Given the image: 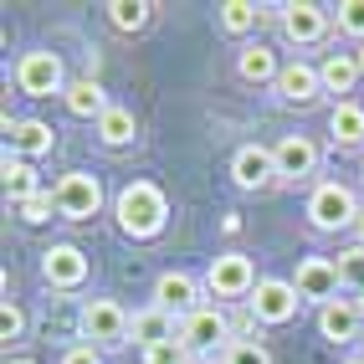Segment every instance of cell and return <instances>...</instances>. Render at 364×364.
Segmentation results:
<instances>
[{
    "instance_id": "obj_16",
    "label": "cell",
    "mask_w": 364,
    "mask_h": 364,
    "mask_svg": "<svg viewBox=\"0 0 364 364\" xmlns=\"http://www.w3.org/2000/svg\"><path fill=\"white\" fill-rule=\"evenodd\" d=\"M129 338L139 349H154V344H169V338H180V318L169 308L149 303V308H139L134 318H129Z\"/></svg>"
},
{
    "instance_id": "obj_29",
    "label": "cell",
    "mask_w": 364,
    "mask_h": 364,
    "mask_svg": "<svg viewBox=\"0 0 364 364\" xmlns=\"http://www.w3.org/2000/svg\"><path fill=\"white\" fill-rule=\"evenodd\" d=\"M52 210H57V196H52V190H41V196H31V200H21V205H16V215H21L26 226L52 221Z\"/></svg>"
},
{
    "instance_id": "obj_17",
    "label": "cell",
    "mask_w": 364,
    "mask_h": 364,
    "mask_svg": "<svg viewBox=\"0 0 364 364\" xmlns=\"http://www.w3.org/2000/svg\"><path fill=\"white\" fill-rule=\"evenodd\" d=\"M272 154H277V180H308L313 169H318V144L303 139V134H287L272 144Z\"/></svg>"
},
{
    "instance_id": "obj_2",
    "label": "cell",
    "mask_w": 364,
    "mask_h": 364,
    "mask_svg": "<svg viewBox=\"0 0 364 364\" xmlns=\"http://www.w3.org/2000/svg\"><path fill=\"white\" fill-rule=\"evenodd\" d=\"M359 215L364 210H359L349 185H338V180H318V185H313V196H308L313 231H349V226H359Z\"/></svg>"
},
{
    "instance_id": "obj_40",
    "label": "cell",
    "mask_w": 364,
    "mask_h": 364,
    "mask_svg": "<svg viewBox=\"0 0 364 364\" xmlns=\"http://www.w3.org/2000/svg\"><path fill=\"white\" fill-rule=\"evenodd\" d=\"M359 180H364V164H359Z\"/></svg>"
},
{
    "instance_id": "obj_19",
    "label": "cell",
    "mask_w": 364,
    "mask_h": 364,
    "mask_svg": "<svg viewBox=\"0 0 364 364\" xmlns=\"http://www.w3.org/2000/svg\"><path fill=\"white\" fill-rule=\"evenodd\" d=\"M62 103H67V113H72V118H87V124H98V118H103V113L113 108L98 77H77V82H67Z\"/></svg>"
},
{
    "instance_id": "obj_23",
    "label": "cell",
    "mask_w": 364,
    "mask_h": 364,
    "mask_svg": "<svg viewBox=\"0 0 364 364\" xmlns=\"http://www.w3.org/2000/svg\"><path fill=\"white\" fill-rule=\"evenodd\" d=\"M0 180H6V196H11V205L31 200V196H41L31 159H16V154H6V159H0Z\"/></svg>"
},
{
    "instance_id": "obj_26",
    "label": "cell",
    "mask_w": 364,
    "mask_h": 364,
    "mask_svg": "<svg viewBox=\"0 0 364 364\" xmlns=\"http://www.w3.org/2000/svg\"><path fill=\"white\" fill-rule=\"evenodd\" d=\"M262 16H267V11L252 6V0H226V6H215V21H221L226 36H247V31H257Z\"/></svg>"
},
{
    "instance_id": "obj_39",
    "label": "cell",
    "mask_w": 364,
    "mask_h": 364,
    "mask_svg": "<svg viewBox=\"0 0 364 364\" xmlns=\"http://www.w3.org/2000/svg\"><path fill=\"white\" fill-rule=\"evenodd\" d=\"M344 364H364V354H359V359H344Z\"/></svg>"
},
{
    "instance_id": "obj_31",
    "label": "cell",
    "mask_w": 364,
    "mask_h": 364,
    "mask_svg": "<svg viewBox=\"0 0 364 364\" xmlns=\"http://www.w3.org/2000/svg\"><path fill=\"white\" fill-rule=\"evenodd\" d=\"M139 364H190V354H185V344H180V338H169V344L144 349V354H139Z\"/></svg>"
},
{
    "instance_id": "obj_9",
    "label": "cell",
    "mask_w": 364,
    "mask_h": 364,
    "mask_svg": "<svg viewBox=\"0 0 364 364\" xmlns=\"http://www.w3.org/2000/svg\"><path fill=\"white\" fill-rule=\"evenodd\" d=\"M16 87L26 98H52V92H67V72L57 52H26L16 62Z\"/></svg>"
},
{
    "instance_id": "obj_3",
    "label": "cell",
    "mask_w": 364,
    "mask_h": 364,
    "mask_svg": "<svg viewBox=\"0 0 364 364\" xmlns=\"http://www.w3.org/2000/svg\"><path fill=\"white\" fill-rule=\"evenodd\" d=\"M57 196V215L62 221H92L103 210V180L87 175V169H67V175L52 185Z\"/></svg>"
},
{
    "instance_id": "obj_15",
    "label": "cell",
    "mask_w": 364,
    "mask_h": 364,
    "mask_svg": "<svg viewBox=\"0 0 364 364\" xmlns=\"http://www.w3.org/2000/svg\"><path fill=\"white\" fill-rule=\"evenodd\" d=\"M154 303L169 308L180 323L190 318V313L205 308V303H200V282L190 277V272H159V282H154Z\"/></svg>"
},
{
    "instance_id": "obj_35",
    "label": "cell",
    "mask_w": 364,
    "mask_h": 364,
    "mask_svg": "<svg viewBox=\"0 0 364 364\" xmlns=\"http://www.w3.org/2000/svg\"><path fill=\"white\" fill-rule=\"evenodd\" d=\"M354 308H359V318H364V293H359V298H354Z\"/></svg>"
},
{
    "instance_id": "obj_36",
    "label": "cell",
    "mask_w": 364,
    "mask_h": 364,
    "mask_svg": "<svg viewBox=\"0 0 364 364\" xmlns=\"http://www.w3.org/2000/svg\"><path fill=\"white\" fill-rule=\"evenodd\" d=\"M6 364H36V359H6Z\"/></svg>"
},
{
    "instance_id": "obj_30",
    "label": "cell",
    "mask_w": 364,
    "mask_h": 364,
    "mask_svg": "<svg viewBox=\"0 0 364 364\" xmlns=\"http://www.w3.org/2000/svg\"><path fill=\"white\" fill-rule=\"evenodd\" d=\"M221 364H272V354H267L257 338H236V344L221 354Z\"/></svg>"
},
{
    "instance_id": "obj_33",
    "label": "cell",
    "mask_w": 364,
    "mask_h": 364,
    "mask_svg": "<svg viewBox=\"0 0 364 364\" xmlns=\"http://www.w3.org/2000/svg\"><path fill=\"white\" fill-rule=\"evenodd\" d=\"M62 364H103V354L92 349V344H72V349L62 354Z\"/></svg>"
},
{
    "instance_id": "obj_37",
    "label": "cell",
    "mask_w": 364,
    "mask_h": 364,
    "mask_svg": "<svg viewBox=\"0 0 364 364\" xmlns=\"http://www.w3.org/2000/svg\"><path fill=\"white\" fill-rule=\"evenodd\" d=\"M354 57H359V72H364V46H359V52H354Z\"/></svg>"
},
{
    "instance_id": "obj_6",
    "label": "cell",
    "mask_w": 364,
    "mask_h": 364,
    "mask_svg": "<svg viewBox=\"0 0 364 364\" xmlns=\"http://www.w3.org/2000/svg\"><path fill=\"white\" fill-rule=\"evenodd\" d=\"M129 318L134 313H124L113 298H87L82 303V338L92 349H118V344H129Z\"/></svg>"
},
{
    "instance_id": "obj_25",
    "label": "cell",
    "mask_w": 364,
    "mask_h": 364,
    "mask_svg": "<svg viewBox=\"0 0 364 364\" xmlns=\"http://www.w3.org/2000/svg\"><path fill=\"white\" fill-rule=\"evenodd\" d=\"M103 11H108V26H113V31H124V36L144 31V26L154 21V6H149V0H108Z\"/></svg>"
},
{
    "instance_id": "obj_11",
    "label": "cell",
    "mask_w": 364,
    "mask_h": 364,
    "mask_svg": "<svg viewBox=\"0 0 364 364\" xmlns=\"http://www.w3.org/2000/svg\"><path fill=\"white\" fill-rule=\"evenodd\" d=\"M293 287H298V298L303 303H333L338 298V267L333 257H303L298 262V272H293Z\"/></svg>"
},
{
    "instance_id": "obj_14",
    "label": "cell",
    "mask_w": 364,
    "mask_h": 364,
    "mask_svg": "<svg viewBox=\"0 0 364 364\" xmlns=\"http://www.w3.org/2000/svg\"><path fill=\"white\" fill-rule=\"evenodd\" d=\"M277 98L282 103H293V108H308V103H318L323 98V77H318V67L313 62H282L277 72Z\"/></svg>"
},
{
    "instance_id": "obj_4",
    "label": "cell",
    "mask_w": 364,
    "mask_h": 364,
    "mask_svg": "<svg viewBox=\"0 0 364 364\" xmlns=\"http://www.w3.org/2000/svg\"><path fill=\"white\" fill-rule=\"evenodd\" d=\"M257 267L247 252H221V257H210L205 267V293L210 298H252L257 293Z\"/></svg>"
},
{
    "instance_id": "obj_13",
    "label": "cell",
    "mask_w": 364,
    "mask_h": 364,
    "mask_svg": "<svg viewBox=\"0 0 364 364\" xmlns=\"http://www.w3.org/2000/svg\"><path fill=\"white\" fill-rule=\"evenodd\" d=\"M231 180L241 190H267L277 185V154L267 149V144H241V149L231 154Z\"/></svg>"
},
{
    "instance_id": "obj_22",
    "label": "cell",
    "mask_w": 364,
    "mask_h": 364,
    "mask_svg": "<svg viewBox=\"0 0 364 364\" xmlns=\"http://www.w3.org/2000/svg\"><path fill=\"white\" fill-rule=\"evenodd\" d=\"M318 77H323V92H354V82L364 77V72H359L354 52H328L318 62Z\"/></svg>"
},
{
    "instance_id": "obj_32",
    "label": "cell",
    "mask_w": 364,
    "mask_h": 364,
    "mask_svg": "<svg viewBox=\"0 0 364 364\" xmlns=\"http://www.w3.org/2000/svg\"><path fill=\"white\" fill-rule=\"evenodd\" d=\"M21 333H26V313H21V303L6 298V308H0V338L11 344V338H21Z\"/></svg>"
},
{
    "instance_id": "obj_27",
    "label": "cell",
    "mask_w": 364,
    "mask_h": 364,
    "mask_svg": "<svg viewBox=\"0 0 364 364\" xmlns=\"http://www.w3.org/2000/svg\"><path fill=\"white\" fill-rule=\"evenodd\" d=\"M333 267H338V282H344V287L364 293V247H359V241L338 252V257H333Z\"/></svg>"
},
{
    "instance_id": "obj_5",
    "label": "cell",
    "mask_w": 364,
    "mask_h": 364,
    "mask_svg": "<svg viewBox=\"0 0 364 364\" xmlns=\"http://www.w3.org/2000/svg\"><path fill=\"white\" fill-rule=\"evenodd\" d=\"M247 308H252V318H257V323L282 328V323H293V318H298L303 298H298L293 277H262V282H257V293L247 298Z\"/></svg>"
},
{
    "instance_id": "obj_18",
    "label": "cell",
    "mask_w": 364,
    "mask_h": 364,
    "mask_svg": "<svg viewBox=\"0 0 364 364\" xmlns=\"http://www.w3.org/2000/svg\"><path fill=\"white\" fill-rule=\"evenodd\" d=\"M277 72H282V62H277L272 46L252 41V46H241V52H236V77H241V82H252V87H267V82H272V87H277Z\"/></svg>"
},
{
    "instance_id": "obj_12",
    "label": "cell",
    "mask_w": 364,
    "mask_h": 364,
    "mask_svg": "<svg viewBox=\"0 0 364 364\" xmlns=\"http://www.w3.org/2000/svg\"><path fill=\"white\" fill-rule=\"evenodd\" d=\"M57 149V129L41 118H6V154L16 159H41Z\"/></svg>"
},
{
    "instance_id": "obj_24",
    "label": "cell",
    "mask_w": 364,
    "mask_h": 364,
    "mask_svg": "<svg viewBox=\"0 0 364 364\" xmlns=\"http://www.w3.org/2000/svg\"><path fill=\"white\" fill-rule=\"evenodd\" d=\"M92 134H98L108 149H124V144H134V139H139V118H134L129 108H118V103H113V108L98 118V124H92Z\"/></svg>"
},
{
    "instance_id": "obj_1",
    "label": "cell",
    "mask_w": 364,
    "mask_h": 364,
    "mask_svg": "<svg viewBox=\"0 0 364 364\" xmlns=\"http://www.w3.org/2000/svg\"><path fill=\"white\" fill-rule=\"evenodd\" d=\"M113 215H118V231L124 236L149 241L169 221V200H164V190L154 180H129L124 190H118V200H113Z\"/></svg>"
},
{
    "instance_id": "obj_21",
    "label": "cell",
    "mask_w": 364,
    "mask_h": 364,
    "mask_svg": "<svg viewBox=\"0 0 364 364\" xmlns=\"http://www.w3.org/2000/svg\"><path fill=\"white\" fill-rule=\"evenodd\" d=\"M328 134H333L338 149H359L364 144V108L349 103V98H338L333 113H328Z\"/></svg>"
},
{
    "instance_id": "obj_7",
    "label": "cell",
    "mask_w": 364,
    "mask_h": 364,
    "mask_svg": "<svg viewBox=\"0 0 364 364\" xmlns=\"http://www.w3.org/2000/svg\"><path fill=\"white\" fill-rule=\"evenodd\" d=\"M180 344H185L190 359H205V354H215V349L226 354L236 338H231V323H226L221 308H200V313H190V318L180 323Z\"/></svg>"
},
{
    "instance_id": "obj_10",
    "label": "cell",
    "mask_w": 364,
    "mask_h": 364,
    "mask_svg": "<svg viewBox=\"0 0 364 364\" xmlns=\"http://www.w3.org/2000/svg\"><path fill=\"white\" fill-rule=\"evenodd\" d=\"M41 277L46 287H57V293H77L87 282V252L72 247V241H57V247L41 252Z\"/></svg>"
},
{
    "instance_id": "obj_34",
    "label": "cell",
    "mask_w": 364,
    "mask_h": 364,
    "mask_svg": "<svg viewBox=\"0 0 364 364\" xmlns=\"http://www.w3.org/2000/svg\"><path fill=\"white\" fill-rule=\"evenodd\" d=\"M354 231H359V247H364V215H359V226H354Z\"/></svg>"
},
{
    "instance_id": "obj_20",
    "label": "cell",
    "mask_w": 364,
    "mask_h": 364,
    "mask_svg": "<svg viewBox=\"0 0 364 364\" xmlns=\"http://www.w3.org/2000/svg\"><path fill=\"white\" fill-rule=\"evenodd\" d=\"M359 308L349 303V298H333V303H323L318 308V333L328 338V344H349V338H359Z\"/></svg>"
},
{
    "instance_id": "obj_38",
    "label": "cell",
    "mask_w": 364,
    "mask_h": 364,
    "mask_svg": "<svg viewBox=\"0 0 364 364\" xmlns=\"http://www.w3.org/2000/svg\"><path fill=\"white\" fill-rule=\"evenodd\" d=\"M190 364H215V359H190Z\"/></svg>"
},
{
    "instance_id": "obj_8",
    "label": "cell",
    "mask_w": 364,
    "mask_h": 364,
    "mask_svg": "<svg viewBox=\"0 0 364 364\" xmlns=\"http://www.w3.org/2000/svg\"><path fill=\"white\" fill-rule=\"evenodd\" d=\"M328 21H333V11L318 6V0H287V6H277V26H282V36L293 46L323 41L328 36Z\"/></svg>"
},
{
    "instance_id": "obj_28",
    "label": "cell",
    "mask_w": 364,
    "mask_h": 364,
    "mask_svg": "<svg viewBox=\"0 0 364 364\" xmlns=\"http://www.w3.org/2000/svg\"><path fill=\"white\" fill-rule=\"evenodd\" d=\"M333 21H338V31H344V36H354L364 46V0H338Z\"/></svg>"
}]
</instances>
